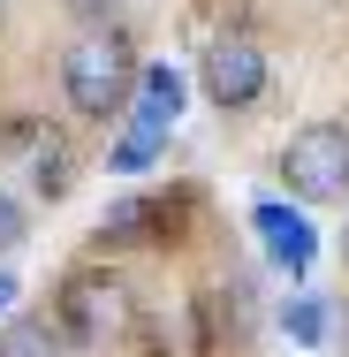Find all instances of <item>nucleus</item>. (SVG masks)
Masks as SVG:
<instances>
[{
    "instance_id": "1",
    "label": "nucleus",
    "mask_w": 349,
    "mask_h": 357,
    "mask_svg": "<svg viewBox=\"0 0 349 357\" xmlns=\"http://www.w3.org/2000/svg\"><path fill=\"white\" fill-rule=\"evenodd\" d=\"M137 69L144 61L122 31H84L69 46V61H61V91H69V107L84 122H114L130 107V91H137Z\"/></svg>"
},
{
    "instance_id": "2",
    "label": "nucleus",
    "mask_w": 349,
    "mask_h": 357,
    "mask_svg": "<svg viewBox=\"0 0 349 357\" xmlns=\"http://www.w3.org/2000/svg\"><path fill=\"white\" fill-rule=\"evenodd\" d=\"M183 69L175 61H144L137 69V91H130V130L114 137V152H107V167L114 175H144L160 152H167V137H175V122H183Z\"/></svg>"
},
{
    "instance_id": "3",
    "label": "nucleus",
    "mask_w": 349,
    "mask_h": 357,
    "mask_svg": "<svg viewBox=\"0 0 349 357\" xmlns=\"http://www.w3.org/2000/svg\"><path fill=\"white\" fill-rule=\"evenodd\" d=\"M130 319H137V304H130V282L122 274H69L61 282V335L84 342V350H99V342H122L130 335Z\"/></svg>"
},
{
    "instance_id": "4",
    "label": "nucleus",
    "mask_w": 349,
    "mask_h": 357,
    "mask_svg": "<svg viewBox=\"0 0 349 357\" xmlns=\"http://www.w3.org/2000/svg\"><path fill=\"white\" fill-rule=\"evenodd\" d=\"M281 183L296 198H349V130L342 122H304L281 144Z\"/></svg>"
},
{
    "instance_id": "5",
    "label": "nucleus",
    "mask_w": 349,
    "mask_h": 357,
    "mask_svg": "<svg viewBox=\"0 0 349 357\" xmlns=\"http://www.w3.org/2000/svg\"><path fill=\"white\" fill-rule=\"evenodd\" d=\"M198 84H205L212 107H251L266 91V54L258 38H212L205 61H198Z\"/></svg>"
},
{
    "instance_id": "6",
    "label": "nucleus",
    "mask_w": 349,
    "mask_h": 357,
    "mask_svg": "<svg viewBox=\"0 0 349 357\" xmlns=\"http://www.w3.org/2000/svg\"><path fill=\"white\" fill-rule=\"evenodd\" d=\"M251 228L266 236L274 266H288V274H304V266L319 259V228L296 213V206H281V198H258V206H251Z\"/></svg>"
},
{
    "instance_id": "7",
    "label": "nucleus",
    "mask_w": 349,
    "mask_h": 357,
    "mask_svg": "<svg viewBox=\"0 0 349 357\" xmlns=\"http://www.w3.org/2000/svg\"><path fill=\"white\" fill-rule=\"evenodd\" d=\"M160 228V206H144V198H122V206H107L99 213V243H137Z\"/></svg>"
},
{
    "instance_id": "8",
    "label": "nucleus",
    "mask_w": 349,
    "mask_h": 357,
    "mask_svg": "<svg viewBox=\"0 0 349 357\" xmlns=\"http://www.w3.org/2000/svg\"><path fill=\"white\" fill-rule=\"evenodd\" d=\"M281 327H288V342L319 350V342H327V296H288V304H281Z\"/></svg>"
},
{
    "instance_id": "9",
    "label": "nucleus",
    "mask_w": 349,
    "mask_h": 357,
    "mask_svg": "<svg viewBox=\"0 0 349 357\" xmlns=\"http://www.w3.org/2000/svg\"><path fill=\"white\" fill-rule=\"evenodd\" d=\"M38 190H46V198H61V190H69V160H61V144H46V152H38Z\"/></svg>"
},
{
    "instance_id": "10",
    "label": "nucleus",
    "mask_w": 349,
    "mask_h": 357,
    "mask_svg": "<svg viewBox=\"0 0 349 357\" xmlns=\"http://www.w3.org/2000/svg\"><path fill=\"white\" fill-rule=\"evenodd\" d=\"M23 236H31V213H23V206H15L8 190H0V251H15Z\"/></svg>"
},
{
    "instance_id": "11",
    "label": "nucleus",
    "mask_w": 349,
    "mask_h": 357,
    "mask_svg": "<svg viewBox=\"0 0 349 357\" xmlns=\"http://www.w3.org/2000/svg\"><path fill=\"white\" fill-rule=\"evenodd\" d=\"M0 357H46V327H8L0 335Z\"/></svg>"
},
{
    "instance_id": "12",
    "label": "nucleus",
    "mask_w": 349,
    "mask_h": 357,
    "mask_svg": "<svg viewBox=\"0 0 349 357\" xmlns=\"http://www.w3.org/2000/svg\"><path fill=\"white\" fill-rule=\"evenodd\" d=\"M15 296H23V282H15V274H0V319H8V304H15Z\"/></svg>"
},
{
    "instance_id": "13",
    "label": "nucleus",
    "mask_w": 349,
    "mask_h": 357,
    "mask_svg": "<svg viewBox=\"0 0 349 357\" xmlns=\"http://www.w3.org/2000/svg\"><path fill=\"white\" fill-rule=\"evenodd\" d=\"M342 259H349V228H342Z\"/></svg>"
}]
</instances>
